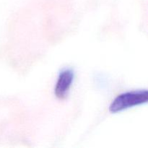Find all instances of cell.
<instances>
[{
	"label": "cell",
	"mask_w": 148,
	"mask_h": 148,
	"mask_svg": "<svg viewBox=\"0 0 148 148\" xmlns=\"http://www.w3.org/2000/svg\"><path fill=\"white\" fill-rule=\"evenodd\" d=\"M74 79L75 73L72 69H64L61 71L54 88V94L56 98L59 99L66 98Z\"/></svg>",
	"instance_id": "cell-2"
},
{
	"label": "cell",
	"mask_w": 148,
	"mask_h": 148,
	"mask_svg": "<svg viewBox=\"0 0 148 148\" xmlns=\"http://www.w3.org/2000/svg\"><path fill=\"white\" fill-rule=\"evenodd\" d=\"M148 101L147 90L128 91L117 95L109 106L110 112L112 114L121 112L124 110L146 103Z\"/></svg>",
	"instance_id": "cell-1"
}]
</instances>
